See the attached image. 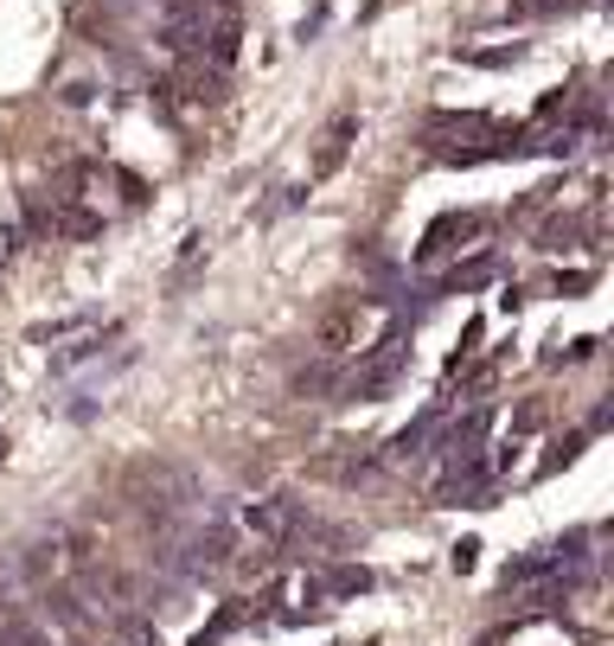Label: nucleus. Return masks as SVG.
<instances>
[{"mask_svg": "<svg viewBox=\"0 0 614 646\" xmlns=\"http://www.w3.org/2000/svg\"><path fill=\"white\" fill-rule=\"evenodd\" d=\"M128 499L167 525L174 513L192 506V480H186L179 467H167V461H135V467H128Z\"/></svg>", "mask_w": 614, "mask_h": 646, "instance_id": "1", "label": "nucleus"}, {"mask_svg": "<svg viewBox=\"0 0 614 646\" xmlns=\"http://www.w3.org/2000/svg\"><path fill=\"white\" fill-rule=\"evenodd\" d=\"M409 365V346L404 339H384L372 359L358 365V378H353V397H384V390L397 385V371Z\"/></svg>", "mask_w": 614, "mask_h": 646, "instance_id": "2", "label": "nucleus"}, {"mask_svg": "<svg viewBox=\"0 0 614 646\" xmlns=\"http://www.w3.org/2000/svg\"><path fill=\"white\" fill-rule=\"evenodd\" d=\"M353 135H358V116H333L327 135H320V148H314V160H307V180L314 186L333 180V173L346 167V155H353Z\"/></svg>", "mask_w": 614, "mask_h": 646, "instance_id": "3", "label": "nucleus"}, {"mask_svg": "<svg viewBox=\"0 0 614 646\" xmlns=\"http://www.w3.org/2000/svg\"><path fill=\"white\" fill-rule=\"evenodd\" d=\"M244 525H250L263 544H288L301 531V506H295V499H256L250 513H244Z\"/></svg>", "mask_w": 614, "mask_h": 646, "instance_id": "4", "label": "nucleus"}, {"mask_svg": "<svg viewBox=\"0 0 614 646\" xmlns=\"http://www.w3.org/2000/svg\"><path fill=\"white\" fill-rule=\"evenodd\" d=\"M486 231V218H474V211H460V218H442V225H429V237L416 244V257L429 262L442 257V250H455V237H481Z\"/></svg>", "mask_w": 614, "mask_h": 646, "instance_id": "5", "label": "nucleus"}, {"mask_svg": "<svg viewBox=\"0 0 614 646\" xmlns=\"http://www.w3.org/2000/svg\"><path fill=\"white\" fill-rule=\"evenodd\" d=\"M358 339V314L353 308H339V314H327V320H320V334H314V346H320V352H346V346H353Z\"/></svg>", "mask_w": 614, "mask_h": 646, "instance_id": "6", "label": "nucleus"}, {"mask_svg": "<svg viewBox=\"0 0 614 646\" xmlns=\"http://www.w3.org/2000/svg\"><path fill=\"white\" fill-rule=\"evenodd\" d=\"M174 90H186V103H218V97H225V78H218V71H205V64H186Z\"/></svg>", "mask_w": 614, "mask_h": 646, "instance_id": "7", "label": "nucleus"}, {"mask_svg": "<svg viewBox=\"0 0 614 646\" xmlns=\"http://www.w3.org/2000/svg\"><path fill=\"white\" fill-rule=\"evenodd\" d=\"M481 282H493V262H467V269H455V276H442V295H460V288H481Z\"/></svg>", "mask_w": 614, "mask_h": 646, "instance_id": "8", "label": "nucleus"}, {"mask_svg": "<svg viewBox=\"0 0 614 646\" xmlns=\"http://www.w3.org/2000/svg\"><path fill=\"white\" fill-rule=\"evenodd\" d=\"M365 589H372L365 569H333V595H365Z\"/></svg>", "mask_w": 614, "mask_h": 646, "instance_id": "9", "label": "nucleus"}, {"mask_svg": "<svg viewBox=\"0 0 614 646\" xmlns=\"http://www.w3.org/2000/svg\"><path fill=\"white\" fill-rule=\"evenodd\" d=\"M58 231H71V237H97V231H102V218H90V211H65V218H58Z\"/></svg>", "mask_w": 614, "mask_h": 646, "instance_id": "10", "label": "nucleus"}, {"mask_svg": "<svg viewBox=\"0 0 614 646\" xmlns=\"http://www.w3.org/2000/svg\"><path fill=\"white\" fill-rule=\"evenodd\" d=\"M0 461H7V436H0Z\"/></svg>", "mask_w": 614, "mask_h": 646, "instance_id": "11", "label": "nucleus"}]
</instances>
